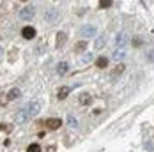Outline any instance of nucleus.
Returning <instances> with one entry per match:
<instances>
[{
    "label": "nucleus",
    "mask_w": 154,
    "mask_h": 152,
    "mask_svg": "<svg viewBox=\"0 0 154 152\" xmlns=\"http://www.w3.org/2000/svg\"><path fill=\"white\" fill-rule=\"evenodd\" d=\"M43 18H45V21H48V23H55V21L59 20V11H57V7H46L45 13H43Z\"/></svg>",
    "instance_id": "f257e3e1"
},
{
    "label": "nucleus",
    "mask_w": 154,
    "mask_h": 152,
    "mask_svg": "<svg viewBox=\"0 0 154 152\" xmlns=\"http://www.w3.org/2000/svg\"><path fill=\"white\" fill-rule=\"evenodd\" d=\"M32 117L29 115V111H27V108H21V110H18L14 115V122L16 124H25L27 120H30Z\"/></svg>",
    "instance_id": "f03ea898"
},
{
    "label": "nucleus",
    "mask_w": 154,
    "mask_h": 152,
    "mask_svg": "<svg viewBox=\"0 0 154 152\" xmlns=\"http://www.w3.org/2000/svg\"><path fill=\"white\" fill-rule=\"evenodd\" d=\"M34 13H35V7H34V5H25V7L20 11V18H21V20H30L32 16H34Z\"/></svg>",
    "instance_id": "7ed1b4c3"
},
{
    "label": "nucleus",
    "mask_w": 154,
    "mask_h": 152,
    "mask_svg": "<svg viewBox=\"0 0 154 152\" xmlns=\"http://www.w3.org/2000/svg\"><path fill=\"white\" fill-rule=\"evenodd\" d=\"M115 46L117 48H126L128 46V34L126 32H119L115 35Z\"/></svg>",
    "instance_id": "20e7f679"
},
{
    "label": "nucleus",
    "mask_w": 154,
    "mask_h": 152,
    "mask_svg": "<svg viewBox=\"0 0 154 152\" xmlns=\"http://www.w3.org/2000/svg\"><path fill=\"white\" fill-rule=\"evenodd\" d=\"M80 34H82L83 37H94V35L97 34V30H96V27H92V25H85V27L80 30Z\"/></svg>",
    "instance_id": "39448f33"
},
{
    "label": "nucleus",
    "mask_w": 154,
    "mask_h": 152,
    "mask_svg": "<svg viewBox=\"0 0 154 152\" xmlns=\"http://www.w3.org/2000/svg\"><path fill=\"white\" fill-rule=\"evenodd\" d=\"M21 35H23L25 39H34V37H35V29H34V27H23V29H21Z\"/></svg>",
    "instance_id": "423d86ee"
},
{
    "label": "nucleus",
    "mask_w": 154,
    "mask_h": 152,
    "mask_svg": "<svg viewBox=\"0 0 154 152\" xmlns=\"http://www.w3.org/2000/svg\"><path fill=\"white\" fill-rule=\"evenodd\" d=\"M62 126V120L60 119H55V117H51V119H48L46 120V127L48 129H59Z\"/></svg>",
    "instance_id": "0eeeda50"
},
{
    "label": "nucleus",
    "mask_w": 154,
    "mask_h": 152,
    "mask_svg": "<svg viewBox=\"0 0 154 152\" xmlns=\"http://www.w3.org/2000/svg\"><path fill=\"white\" fill-rule=\"evenodd\" d=\"M39 110H41V106H39V103H30V105L27 106V111H29V115H30V117H34V115H37V113H39Z\"/></svg>",
    "instance_id": "6e6552de"
},
{
    "label": "nucleus",
    "mask_w": 154,
    "mask_h": 152,
    "mask_svg": "<svg viewBox=\"0 0 154 152\" xmlns=\"http://www.w3.org/2000/svg\"><path fill=\"white\" fill-rule=\"evenodd\" d=\"M126 71V64H117L115 67H113V71H112V76L113 78H117V76H121Z\"/></svg>",
    "instance_id": "1a4fd4ad"
},
{
    "label": "nucleus",
    "mask_w": 154,
    "mask_h": 152,
    "mask_svg": "<svg viewBox=\"0 0 154 152\" xmlns=\"http://www.w3.org/2000/svg\"><path fill=\"white\" fill-rule=\"evenodd\" d=\"M124 57H126V50L124 48H115L113 50V59L115 60H122Z\"/></svg>",
    "instance_id": "9d476101"
},
{
    "label": "nucleus",
    "mask_w": 154,
    "mask_h": 152,
    "mask_svg": "<svg viewBox=\"0 0 154 152\" xmlns=\"http://www.w3.org/2000/svg\"><path fill=\"white\" fill-rule=\"evenodd\" d=\"M78 103H80L82 106L89 105V103H91V96H89V94H85V92H83V94H80V97H78Z\"/></svg>",
    "instance_id": "9b49d317"
},
{
    "label": "nucleus",
    "mask_w": 154,
    "mask_h": 152,
    "mask_svg": "<svg viewBox=\"0 0 154 152\" xmlns=\"http://www.w3.org/2000/svg\"><path fill=\"white\" fill-rule=\"evenodd\" d=\"M67 41V35L64 34V32H59L57 34V48H60V46H64V43Z\"/></svg>",
    "instance_id": "f8f14e48"
},
{
    "label": "nucleus",
    "mask_w": 154,
    "mask_h": 152,
    "mask_svg": "<svg viewBox=\"0 0 154 152\" xmlns=\"http://www.w3.org/2000/svg\"><path fill=\"white\" fill-rule=\"evenodd\" d=\"M69 92H71L69 87H60V89H59V99H66V97L69 96Z\"/></svg>",
    "instance_id": "ddd939ff"
},
{
    "label": "nucleus",
    "mask_w": 154,
    "mask_h": 152,
    "mask_svg": "<svg viewBox=\"0 0 154 152\" xmlns=\"http://www.w3.org/2000/svg\"><path fill=\"white\" fill-rule=\"evenodd\" d=\"M96 65H97L99 69H105V67L108 65V59L106 57H99V59L96 60Z\"/></svg>",
    "instance_id": "4468645a"
},
{
    "label": "nucleus",
    "mask_w": 154,
    "mask_h": 152,
    "mask_svg": "<svg viewBox=\"0 0 154 152\" xmlns=\"http://www.w3.org/2000/svg\"><path fill=\"white\" fill-rule=\"evenodd\" d=\"M18 97H20V90H18V89H11L9 94H7V99L13 101V99H18Z\"/></svg>",
    "instance_id": "2eb2a0df"
},
{
    "label": "nucleus",
    "mask_w": 154,
    "mask_h": 152,
    "mask_svg": "<svg viewBox=\"0 0 154 152\" xmlns=\"http://www.w3.org/2000/svg\"><path fill=\"white\" fill-rule=\"evenodd\" d=\"M85 48H87V41H80V43H76V46H75L76 51H83Z\"/></svg>",
    "instance_id": "dca6fc26"
},
{
    "label": "nucleus",
    "mask_w": 154,
    "mask_h": 152,
    "mask_svg": "<svg viewBox=\"0 0 154 152\" xmlns=\"http://www.w3.org/2000/svg\"><path fill=\"white\" fill-rule=\"evenodd\" d=\"M113 5V2H110V0H101L99 2V7L101 9H108V7H112Z\"/></svg>",
    "instance_id": "f3484780"
},
{
    "label": "nucleus",
    "mask_w": 154,
    "mask_h": 152,
    "mask_svg": "<svg viewBox=\"0 0 154 152\" xmlns=\"http://www.w3.org/2000/svg\"><path fill=\"white\" fill-rule=\"evenodd\" d=\"M27 152H41V147H39L37 143H32V145H29Z\"/></svg>",
    "instance_id": "a211bd4d"
},
{
    "label": "nucleus",
    "mask_w": 154,
    "mask_h": 152,
    "mask_svg": "<svg viewBox=\"0 0 154 152\" xmlns=\"http://www.w3.org/2000/svg\"><path fill=\"white\" fill-rule=\"evenodd\" d=\"M57 71H59L60 74H64V73L67 71V64H66V62H60V64H59V67H57Z\"/></svg>",
    "instance_id": "6ab92c4d"
},
{
    "label": "nucleus",
    "mask_w": 154,
    "mask_h": 152,
    "mask_svg": "<svg viewBox=\"0 0 154 152\" xmlns=\"http://www.w3.org/2000/svg\"><path fill=\"white\" fill-rule=\"evenodd\" d=\"M91 60H92V55H91V53H87V55H83V57L80 59L82 64H87V62H91Z\"/></svg>",
    "instance_id": "aec40b11"
},
{
    "label": "nucleus",
    "mask_w": 154,
    "mask_h": 152,
    "mask_svg": "<svg viewBox=\"0 0 154 152\" xmlns=\"http://www.w3.org/2000/svg\"><path fill=\"white\" fill-rule=\"evenodd\" d=\"M103 46H105V37H101V39L96 41V48H103Z\"/></svg>",
    "instance_id": "412c9836"
},
{
    "label": "nucleus",
    "mask_w": 154,
    "mask_h": 152,
    "mask_svg": "<svg viewBox=\"0 0 154 152\" xmlns=\"http://www.w3.org/2000/svg\"><path fill=\"white\" fill-rule=\"evenodd\" d=\"M67 124H69V126H76V119L69 115V117H67Z\"/></svg>",
    "instance_id": "4be33fe9"
},
{
    "label": "nucleus",
    "mask_w": 154,
    "mask_h": 152,
    "mask_svg": "<svg viewBox=\"0 0 154 152\" xmlns=\"http://www.w3.org/2000/svg\"><path fill=\"white\" fill-rule=\"evenodd\" d=\"M149 60L154 62V50H151V51H149Z\"/></svg>",
    "instance_id": "5701e85b"
},
{
    "label": "nucleus",
    "mask_w": 154,
    "mask_h": 152,
    "mask_svg": "<svg viewBox=\"0 0 154 152\" xmlns=\"http://www.w3.org/2000/svg\"><path fill=\"white\" fill-rule=\"evenodd\" d=\"M133 46H140V39L137 37V39H133Z\"/></svg>",
    "instance_id": "b1692460"
}]
</instances>
